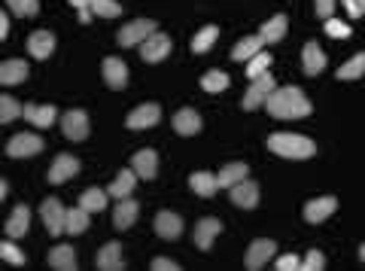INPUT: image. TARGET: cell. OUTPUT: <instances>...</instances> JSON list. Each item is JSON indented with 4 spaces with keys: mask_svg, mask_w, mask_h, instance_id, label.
Listing matches in <instances>:
<instances>
[{
    "mask_svg": "<svg viewBox=\"0 0 365 271\" xmlns=\"http://www.w3.org/2000/svg\"><path fill=\"white\" fill-rule=\"evenodd\" d=\"M265 107H268L271 116H277V119H304V116H311V101H307L302 88H295V86L274 88L271 98L265 101Z\"/></svg>",
    "mask_w": 365,
    "mask_h": 271,
    "instance_id": "6da1fadb",
    "label": "cell"
},
{
    "mask_svg": "<svg viewBox=\"0 0 365 271\" xmlns=\"http://www.w3.org/2000/svg\"><path fill=\"white\" fill-rule=\"evenodd\" d=\"M268 150L283 155V159H311L317 146L311 138H302V134H271Z\"/></svg>",
    "mask_w": 365,
    "mask_h": 271,
    "instance_id": "7a4b0ae2",
    "label": "cell"
},
{
    "mask_svg": "<svg viewBox=\"0 0 365 271\" xmlns=\"http://www.w3.org/2000/svg\"><path fill=\"white\" fill-rule=\"evenodd\" d=\"M155 34V21L153 19H134L119 31V46H140L143 40H150Z\"/></svg>",
    "mask_w": 365,
    "mask_h": 271,
    "instance_id": "3957f363",
    "label": "cell"
},
{
    "mask_svg": "<svg viewBox=\"0 0 365 271\" xmlns=\"http://www.w3.org/2000/svg\"><path fill=\"white\" fill-rule=\"evenodd\" d=\"M277 88V83H274V76L271 73H262V76H256L253 80V86L247 88V95H244V110H256V107H262L265 101L271 98V92Z\"/></svg>",
    "mask_w": 365,
    "mask_h": 271,
    "instance_id": "277c9868",
    "label": "cell"
},
{
    "mask_svg": "<svg viewBox=\"0 0 365 271\" xmlns=\"http://www.w3.org/2000/svg\"><path fill=\"white\" fill-rule=\"evenodd\" d=\"M40 217L46 223V229H49V235L67 232V210L61 208L58 198H46L43 205H40Z\"/></svg>",
    "mask_w": 365,
    "mask_h": 271,
    "instance_id": "5b68a950",
    "label": "cell"
},
{
    "mask_svg": "<svg viewBox=\"0 0 365 271\" xmlns=\"http://www.w3.org/2000/svg\"><path fill=\"white\" fill-rule=\"evenodd\" d=\"M61 131L67 140H86L88 138V116L86 110H67L61 116Z\"/></svg>",
    "mask_w": 365,
    "mask_h": 271,
    "instance_id": "8992f818",
    "label": "cell"
},
{
    "mask_svg": "<svg viewBox=\"0 0 365 271\" xmlns=\"http://www.w3.org/2000/svg\"><path fill=\"white\" fill-rule=\"evenodd\" d=\"M43 138L37 134H16L13 140L6 143V155H13V159H25V155H37L43 153Z\"/></svg>",
    "mask_w": 365,
    "mask_h": 271,
    "instance_id": "52a82bcc",
    "label": "cell"
},
{
    "mask_svg": "<svg viewBox=\"0 0 365 271\" xmlns=\"http://www.w3.org/2000/svg\"><path fill=\"white\" fill-rule=\"evenodd\" d=\"M277 253V244H274L271 238H259V241H253L250 244V250H247V268L250 271H259V268H265L268 265V259Z\"/></svg>",
    "mask_w": 365,
    "mask_h": 271,
    "instance_id": "ba28073f",
    "label": "cell"
},
{
    "mask_svg": "<svg viewBox=\"0 0 365 271\" xmlns=\"http://www.w3.org/2000/svg\"><path fill=\"white\" fill-rule=\"evenodd\" d=\"M168 52H170V37H168V34H162V31H155L150 40L140 43V55H143V61H150V64L165 61Z\"/></svg>",
    "mask_w": 365,
    "mask_h": 271,
    "instance_id": "9c48e42d",
    "label": "cell"
},
{
    "mask_svg": "<svg viewBox=\"0 0 365 271\" xmlns=\"http://www.w3.org/2000/svg\"><path fill=\"white\" fill-rule=\"evenodd\" d=\"M158 116H162V110H158V104H140L137 110L128 113V119H125V126L134 128V131H140V128H153Z\"/></svg>",
    "mask_w": 365,
    "mask_h": 271,
    "instance_id": "30bf717a",
    "label": "cell"
},
{
    "mask_svg": "<svg viewBox=\"0 0 365 271\" xmlns=\"http://www.w3.org/2000/svg\"><path fill=\"white\" fill-rule=\"evenodd\" d=\"M220 232H222V223L216 220V217L201 220V223L195 225V247H198V250H210L213 241L220 238Z\"/></svg>",
    "mask_w": 365,
    "mask_h": 271,
    "instance_id": "8fae6325",
    "label": "cell"
},
{
    "mask_svg": "<svg viewBox=\"0 0 365 271\" xmlns=\"http://www.w3.org/2000/svg\"><path fill=\"white\" fill-rule=\"evenodd\" d=\"M31 126L37 128H49L55 119H58V110H55L52 104H25V113H21Z\"/></svg>",
    "mask_w": 365,
    "mask_h": 271,
    "instance_id": "7c38bea8",
    "label": "cell"
},
{
    "mask_svg": "<svg viewBox=\"0 0 365 271\" xmlns=\"http://www.w3.org/2000/svg\"><path fill=\"white\" fill-rule=\"evenodd\" d=\"M335 208H338V201H335L332 195L314 198V201H307V205H304V220H307V223H323V220L332 217Z\"/></svg>",
    "mask_w": 365,
    "mask_h": 271,
    "instance_id": "4fadbf2b",
    "label": "cell"
},
{
    "mask_svg": "<svg viewBox=\"0 0 365 271\" xmlns=\"http://www.w3.org/2000/svg\"><path fill=\"white\" fill-rule=\"evenodd\" d=\"M76 174H79V162L73 159V155L61 153L58 159L52 162V168H49V183H64V180H71Z\"/></svg>",
    "mask_w": 365,
    "mask_h": 271,
    "instance_id": "5bb4252c",
    "label": "cell"
},
{
    "mask_svg": "<svg viewBox=\"0 0 365 271\" xmlns=\"http://www.w3.org/2000/svg\"><path fill=\"white\" fill-rule=\"evenodd\" d=\"M55 49V34L52 31H34L31 37H28V52L34 55V58H49Z\"/></svg>",
    "mask_w": 365,
    "mask_h": 271,
    "instance_id": "9a60e30c",
    "label": "cell"
},
{
    "mask_svg": "<svg viewBox=\"0 0 365 271\" xmlns=\"http://www.w3.org/2000/svg\"><path fill=\"white\" fill-rule=\"evenodd\" d=\"M232 201L237 208H244V210L256 208L259 205V186L253 183V180H241L237 186H232Z\"/></svg>",
    "mask_w": 365,
    "mask_h": 271,
    "instance_id": "2e32d148",
    "label": "cell"
},
{
    "mask_svg": "<svg viewBox=\"0 0 365 271\" xmlns=\"http://www.w3.org/2000/svg\"><path fill=\"white\" fill-rule=\"evenodd\" d=\"M155 232H158V238L174 241V238H180V232H182V220L177 217V213L162 210V213L155 217Z\"/></svg>",
    "mask_w": 365,
    "mask_h": 271,
    "instance_id": "e0dca14e",
    "label": "cell"
},
{
    "mask_svg": "<svg viewBox=\"0 0 365 271\" xmlns=\"http://www.w3.org/2000/svg\"><path fill=\"white\" fill-rule=\"evenodd\" d=\"M131 168L137 171V177H143V180H155V174H158V155H155L153 150H140V153H134Z\"/></svg>",
    "mask_w": 365,
    "mask_h": 271,
    "instance_id": "ac0fdd59",
    "label": "cell"
},
{
    "mask_svg": "<svg viewBox=\"0 0 365 271\" xmlns=\"http://www.w3.org/2000/svg\"><path fill=\"white\" fill-rule=\"evenodd\" d=\"M28 64L25 61H19V58H9L0 64V83L4 86H19V83H25L28 80Z\"/></svg>",
    "mask_w": 365,
    "mask_h": 271,
    "instance_id": "d6986e66",
    "label": "cell"
},
{
    "mask_svg": "<svg viewBox=\"0 0 365 271\" xmlns=\"http://www.w3.org/2000/svg\"><path fill=\"white\" fill-rule=\"evenodd\" d=\"M287 28H289V19L283 16V13H280V16H271V19L265 21V25H262L259 37H262V43L268 46V43H277V40L287 37Z\"/></svg>",
    "mask_w": 365,
    "mask_h": 271,
    "instance_id": "ffe728a7",
    "label": "cell"
},
{
    "mask_svg": "<svg viewBox=\"0 0 365 271\" xmlns=\"http://www.w3.org/2000/svg\"><path fill=\"white\" fill-rule=\"evenodd\" d=\"M137 213H140V208H137V201L122 198L119 205H116V210H113V225H116L119 232H122V229H131L134 220H137Z\"/></svg>",
    "mask_w": 365,
    "mask_h": 271,
    "instance_id": "44dd1931",
    "label": "cell"
},
{
    "mask_svg": "<svg viewBox=\"0 0 365 271\" xmlns=\"http://www.w3.org/2000/svg\"><path fill=\"white\" fill-rule=\"evenodd\" d=\"M189 186H192V192H195V195L213 198L216 189H220V180H216V174H210V171H198V174L189 177Z\"/></svg>",
    "mask_w": 365,
    "mask_h": 271,
    "instance_id": "7402d4cb",
    "label": "cell"
},
{
    "mask_svg": "<svg viewBox=\"0 0 365 271\" xmlns=\"http://www.w3.org/2000/svg\"><path fill=\"white\" fill-rule=\"evenodd\" d=\"M104 80L110 88H125L128 83V67L122 58H104Z\"/></svg>",
    "mask_w": 365,
    "mask_h": 271,
    "instance_id": "603a6c76",
    "label": "cell"
},
{
    "mask_svg": "<svg viewBox=\"0 0 365 271\" xmlns=\"http://www.w3.org/2000/svg\"><path fill=\"white\" fill-rule=\"evenodd\" d=\"M134 183H137V171L131 168V171H119L116 174V180L107 186V192H110V198H116V201H122V198H128L131 192H134Z\"/></svg>",
    "mask_w": 365,
    "mask_h": 271,
    "instance_id": "cb8c5ba5",
    "label": "cell"
},
{
    "mask_svg": "<svg viewBox=\"0 0 365 271\" xmlns=\"http://www.w3.org/2000/svg\"><path fill=\"white\" fill-rule=\"evenodd\" d=\"M95 265L101 271H119L122 268V247L119 244H104L95 256Z\"/></svg>",
    "mask_w": 365,
    "mask_h": 271,
    "instance_id": "d4e9b609",
    "label": "cell"
},
{
    "mask_svg": "<svg viewBox=\"0 0 365 271\" xmlns=\"http://www.w3.org/2000/svg\"><path fill=\"white\" fill-rule=\"evenodd\" d=\"M174 131L182 134V138H192V134H198L201 131V116L195 110H180L177 116H174Z\"/></svg>",
    "mask_w": 365,
    "mask_h": 271,
    "instance_id": "484cf974",
    "label": "cell"
},
{
    "mask_svg": "<svg viewBox=\"0 0 365 271\" xmlns=\"http://www.w3.org/2000/svg\"><path fill=\"white\" fill-rule=\"evenodd\" d=\"M302 55H304V73L307 76H317V73H323V67H326V55H323V49H319V43H307V46L302 49Z\"/></svg>",
    "mask_w": 365,
    "mask_h": 271,
    "instance_id": "4316f807",
    "label": "cell"
},
{
    "mask_svg": "<svg viewBox=\"0 0 365 271\" xmlns=\"http://www.w3.org/2000/svg\"><path fill=\"white\" fill-rule=\"evenodd\" d=\"M28 225H31V210L25 205H19L6 220V235L9 238H21V235L28 232Z\"/></svg>",
    "mask_w": 365,
    "mask_h": 271,
    "instance_id": "83f0119b",
    "label": "cell"
},
{
    "mask_svg": "<svg viewBox=\"0 0 365 271\" xmlns=\"http://www.w3.org/2000/svg\"><path fill=\"white\" fill-rule=\"evenodd\" d=\"M49 265L58 268V271H73V268H76V253H73V247H67V244L52 247V250H49Z\"/></svg>",
    "mask_w": 365,
    "mask_h": 271,
    "instance_id": "f1b7e54d",
    "label": "cell"
},
{
    "mask_svg": "<svg viewBox=\"0 0 365 271\" xmlns=\"http://www.w3.org/2000/svg\"><path fill=\"white\" fill-rule=\"evenodd\" d=\"M247 171L250 168L244 165V162H232V165H225L220 174H216V180H220V189H232V186H237L241 180H247Z\"/></svg>",
    "mask_w": 365,
    "mask_h": 271,
    "instance_id": "f546056e",
    "label": "cell"
},
{
    "mask_svg": "<svg viewBox=\"0 0 365 271\" xmlns=\"http://www.w3.org/2000/svg\"><path fill=\"white\" fill-rule=\"evenodd\" d=\"M107 198H110V192L95 186V189H86L83 195H79V205H83L88 213H101V210L107 208Z\"/></svg>",
    "mask_w": 365,
    "mask_h": 271,
    "instance_id": "4dcf8cb0",
    "label": "cell"
},
{
    "mask_svg": "<svg viewBox=\"0 0 365 271\" xmlns=\"http://www.w3.org/2000/svg\"><path fill=\"white\" fill-rule=\"evenodd\" d=\"M262 49H265L262 37H244V40L232 49V58H235V61H250V58H253V55H259Z\"/></svg>",
    "mask_w": 365,
    "mask_h": 271,
    "instance_id": "1f68e13d",
    "label": "cell"
},
{
    "mask_svg": "<svg viewBox=\"0 0 365 271\" xmlns=\"http://www.w3.org/2000/svg\"><path fill=\"white\" fill-rule=\"evenodd\" d=\"M362 73H365V52L353 55L347 64H341V67H338V80H359Z\"/></svg>",
    "mask_w": 365,
    "mask_h": 271,
    "instance_id": "d6a6232c",
    "label": "cell"
},
{
    "mask_svg": "<svg viewBox=\"0 0 365 271\" xmlns=\"http://www.w3.org/2000/svg\"><path fill=\"white\" fill-rule=\"evenodd\" d=\"M88 210L79 205V208H73V210H67V232L71 235H83L86 229H88Z\"/></svg>",
    "mask_w": 365,
    "mask_h": 271,
    "instance_id": "836d02e7",
    "label": "cell"
},
{
    "mask_svg": "<svg viewBox=\"0 0 365 271\" xmlns=\"http://www.w3.org/2000/svg\"><path fill=\"white\" fill-rule=\"evenodd\" d=\"M216 37H220V28H216V25L201 28V31L195 34V37H192V49H195L198 55H201V52H207V49L213 46V43H216Z\"/></svg>",
    "mask_w": 365,
    "mask_h": 271,
    "instance_id": "e575fe53",
    "label": "cell"
},
{
    "mask_svg": "<svg viewBox=\"0 0 365 271\" xmlns=\"http://www.w3.org/2000/svg\"><path fill=\"white\" fill-rule=\"evenodd\" d=\"M201 88L204 92H225L228 88V73L225 71H207L204 73V80H201Z\"/></svg>",
    "mask_w": 365,
    "mask_h": 271,
    "instance_id": "d590c367",
    "label": "cell"
},
{
    "mask_svg": "<svg viewBox=\"0 0 365 271\" xmlns=\"http://www.w3.org/2000/svg\"><path fill=\"white\" fill-rule=\"evenodd\" d=\"M25 113V107L16 104V98L9 95H0V126H6V122H13L16 116H21Z\"/></svg>",
    "mask_w": 365,
    "mask_h": 271,
    "instance_id": "8d00e7d4",
    "label": "cell"
},
{
    "mask_svg": "<svg viewBox=\"0 0 365 271\" xmlns=\"http://www.w3.org/2000/svg\"><path fill=\"white\" fill-rule=\"evenodd\" d=\"M268 67H271V52H259V55H253V58L247 61V76L250 80H256V76L268 73Z\"/></svg>",
    "mask_w": 365,
    "mask_h": 271,
    "instance_id": "74e56055",
    "label": "cell"
},
{
    "mask_svg": "<svg viewBox=\"0 0 365 271\" xmlns=\"http://www.w3.org/2000/svg\"><path fill=\"white\" fill-rule=\"evenodd\" d=\"M91 13L101 16V19H116L122 13V6L116 0H91Z\"/></svg>",
    "mask_w": 365,
    "mask_h": 271,
    "instance_id": "f35d334b",
    "label": "cell"
},
{
    "mask_svg": "<svg viewBox=\"0 0 365 271\" xmlns=\"http://www.w3.org/2000/svg\"><path fill=\"white\" fill-rule=\"evenodd\" d=\"M6 4H9V9H13L16 16H21V19L37 16V9H40L37 0H6Z\"/></svg>",
    "mask_w": 365,
    "mask_h": 271,
    "instance_id": "ab89813d",
    "label": "cell"
},
{
    "mask_svg": "<svg viewBox=\"0 0 365 271\" xmlns=\"http://www.w3.org/2000/svg\"><path fill=\"white\" fill-rule=\"evenodd\" d=\"M0 256H4L9 265H25V253H21L13 241H4V244H0Z\"/></svg>",
    "mask_w": 365,
    "mask_h": 271,
    "instance_id": "60d3db41",
    "label": "cell"
},
{
    "mask_svg": "<svg viewBox=\"0 0 365 271\" xmlns=\"http://www.w3.org/2000/svg\"><path fill=\"white\" fill-rule=\"evenodd\" d=\"M274 268H277V271H302V259L295 253H283V256H277Z\"/></svg>",
    "mask_w": 365,
    "mask_h": 271,
    "instance_id": "b9f144b4",
    "label": "cell"
},
{
    "mask_svg": "<svg viewBox=\"0 0 365 271\" xmlns=\"http://www.w3.org/2000/svg\"><path fill=\"white\" fill-rule=\"evenodd\" d=\"M326 265V256L319 250H307V256L302 259V271H319Z\"/></svg>",
    "mask_w": 365,
    "mask_h": 271,
    "instance_id": "7bdbcfd3",
    "label": "cell"
},
{
    "mask_svg": "<svg viewBox=\"0 0 365 271\" xmlns=\"http://www.w3.org/2000/svg\"><path fill=\"white\" fill-rule=\"evenodd\" d=\"M326 34H329V37H341V40H344V37H350V25H341L338 19H326Z\"/></svg>",
    "mask_w": 365,
    "mask_h": 271,
    "instance_id": "ee69618b",
    "label": "cell"
},
{
    "mask_svg": "<svg viewBox=\"0 0 365 271\" xmlns=\"http://www.w3.org/2000/svg\"><path fill=\"white\" fill-rule=\"evenodd\" d=\"M71 4L76 6L79 21H83V25H88V21H91V16H95V13H91V0H71Z\"/></svg>",
    "mask_w": 365,
    "mask_h": 271,
    "instance_id": "f6af8a7d",
    "label": "cell"
},
{
    "mask_svg": "<svg viewBox=\"0 0 365 271\" xmlns=\"http://www.w3.org/2000/svg\"><path fill=\"white\" fill-rule=\"evenodd\" d=\"M314 6H317L319 19H332V13H335V0H314Z\"/></svg>",
    "mask_w": 365,
    "mask_h": 271,
    "instance_id": "bcb514c9",
    "label": "cell"
},
{
    "mask_svg": "<svg viewBox=\"0 0 365 271\" xmlns=\"http://www.w3.org/2000/svg\"><path fill=\"white\" fill-rule=\"evenodd\" d=\"M344 9L350 19H359V16H365V0H344Z\"/></svg>",
    "mask_w": 365,
    "mask_h": 271,
    "instance_id": "7dc6e473",
    "label": "cell"
},
{
    "mask_svg": "<svg viewBox=\"0 0 365 271\" xmlns=\"http://www.w3.org/2000/svg\"><path fill=\"white\" fill-rule=\"evenodd\" d=\"M153 271H180V265L174 262V259L158 256V259H153Z\"/></svg>",
    "mask_w": 365,
    "mask_h": 271,
    "instance_id": "c3c4849f",
    "label": "cell"
},
{
    "mask_svg": "<svg viewBox=\"0 0 365 271\" xmlns=\"http://www.w3.org/2000/svg\"><path fill=\"white\" fill-rule=\"evenodd\" d=\"M6 34H9V19L6 13H0V40H6Z\"/></svg>",
    "mask_w": 365,
    "mask_h": 271,
    "instance_id": "681fc988",
    "label": "cell"
},
{
    "mask_svg": "<svg viewBox=\"0 0 365 271\" xmlns=\"http://www.w3.org/2000/svg\"><path fill=\"white\" fill-rule=\"evenodd\" d=\"M359 259H362V262H365V244L359 247Z\"/></svg>",
    "mask_w": 365,
    "mask_h": 271,
    "instance_id": "f907efd6",
    "label": "cell"
}]
</instances>
